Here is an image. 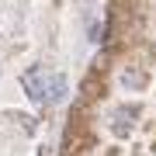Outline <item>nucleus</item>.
<instances>
[{
	"mask_svg": "<svg viewBox=\"0 0 156 156\" xmlns=\"http://www.w3.org/2000/svg\"><path fill=\"white\" fill-rule=\"evenodd\" d=\"M49 80H52V76H45L38 66H35V69H28V73H24V90H28V97H31V101H38V104H45V94H49Z\"/></svg>",
	"mask_w": 156,
	"mask_h": 156,
	"instance_id": "1",
	"label": "nucleus"
},
{
	"mask_svg": "<svg viewBox=\"0 0 156 156\" xmlns=\"http://www.w3.org/2000/svg\"><path fill=\"white\" fill-rule=\"evenodd\" d=\"M66 97V80L59 76V73H52V80H49V94H45V104H56V101Z\"/></svg>",
	"mask_w": 156,
	"mask_h": 156,
	"instance_id": "2",
	"label": "nucleus"
},
{
	"mask_svg": "<svg viewBox=\"0 0 156 156\" xmlns=\"http://www.w3.org/2000/svg\"><path fill=\"white\" fill-rule=\"evenodd\" d=\"M122 83L132 87V90H139V87H142V73H139V69H125V73H122Z\"/></svg>",
	"mask_w": 156,
	"mask_h": 156,
	"instance_id": "3",
	"label": "nucleus"
}]
</instances>
